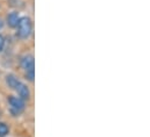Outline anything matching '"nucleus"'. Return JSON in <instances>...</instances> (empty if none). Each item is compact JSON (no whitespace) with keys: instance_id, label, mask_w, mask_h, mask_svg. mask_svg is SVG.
<instances>
[{"instance_id":"2","label":"nucleus","mask_w":150,"mask_h":137,"mask_svg":"<svg viewBox=\"0 0 150 137\" xmlns=\"http://www.w3.org/2000/svg\"><path fill=\"white\" fill-rule=\"evenodd\" d=\"M8 102H9V106H11V113L14 116L20 115L25 110V101L22 99H20L19 97L11 95L8 98Z\"/></svg>"},{"instance_id":"4","label":"nucleus","mask_w":150,"mask_h":137,"mask_svg":"<svg viewBox=\"0 0 150 137\" xmlns=\"http://www.w3.org/2000/svg\"><path fill=\"white\" fill-rule=\"evenodd\" d=\"M34 57L32 55H26L21 58V66L22 68H25L26 71L27 70H30V68H34Z\"/></svg>"},{"instance_id":"7","label":"nucleus","mask_w":150,"mask_h":137,"mask_svg":"<svg viewBox=\"0 0 150 137\" xmlns=\"http://www.w3.org/2000/svg\"><path fill=\"white\" fill-rule=\"evenodd\" d=\"M9 133V128L5 122H0V137H5L8 135Z\"/></svg>"},{"instance_id":"5","label":"nucleus","mask_w":150,"mask_h":137,"mask_svg":"<svg viewBox=\"0 0 150 137\" xmlns=\"http://www.w3.org/2000/svg\"><path fill=\"white\" fill-rule=\"evenodd\" d=\"M19 20H20V16H19L18 12H12V13H9V14L7 15V19H6L7 25H8V27H11V28H16V26H18V23H19Z\"/></svg>"},{"instance_id":"8","label":"nucleus","mask_w":150,"mask_h":137,"mask_svg":"<svg viewBox=\"0 0 150 137\" xmlns=\"http://www.w3.org/2000/svg\"><path fill=\"white\" fill-rule=\"evenodd\" d=\"M26 78H27L29 81H34V78H35V70H34V68L27 70V71H26Z\"/></svg>"},{"instance_id":"10","label":"nucleus","mask_w":150,"mask_h":137,"mask_svg":"<svg viewBox=\"0 0 150 137\" xmlns=\"http://www.w3.org/2000/svg\"><path fill=\"white\" fill-rule=\"evenodd\" d=\"M2 27H4V22H2V20L0 19V29H2Z\"/></svg>"},{"instance_id":"9","label":"nucleus","mask_w":150,"mask_h":137,"mask_svg":"<svg viewBox=\"0 0 150 137\" xmlns=\"http://www.w3.org/2000/svg\"><path fill=\"white\" fill-rule=\"evenodd\" d=\"M4 47H5V38L2 35H0V52L4 50Z\"/></svg>"},{"instance_id":"1","label":"nucleus","mask_w":150,"mask_h":137,"mask_svg":"<svg viewBox=\"0 0 150 137\" xmlns=\"http://www.w3.org/2000/svg\"><path fill=\"white\" fill-rule=\"evenodd\" d=\"M18 35L20 38H28L30 34H32V30H33V26H32V20L27 16H23V18H20L19 20V23H18Z\"/></svg>"},{"instance_id":"3","label":"nucleus","mask_w":150,"mask_h":137,"mask_svg":"<svg viewBox=\"0 0 150 137\" xmlns=\"http://www.w3.org/2000/svg\"><path fill=\"white\" fill-rule=\"evenodd\" d=\"M15 91L18 92V95L20 99H22L23 101L25 100H29L30 99V91H29V87L22 83H20L18 85V87L15 88Z\"/></svg>"},{"instance_id":"6","label":"nucleus","mask_w":150,"mask_h":137,"mask_svg":"<svg viewBox=\"0 0 150 137\" xmlns=\"http://www.w3.org/2000/svg\"><path fill=\"white\" fill-rule=\"evenodd\" d=\"M6 84L8 85L9 88L15 90L18 87V85L20 84V81L14 74H8V76H6Z\"/></svg>"}]
</instances>
